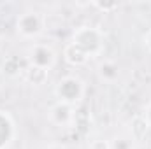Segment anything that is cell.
<instances>
[{
    "mask_svg": "<svg viewBox=\"0 0 151 149\" xmlns=\"http://www.w3.org/2000/svg\"><path fill=\"white\" fill-rule=\"evenodd\" d=\"M27 62H28V65H35V67L49 70L56 63V53L47 44H34L28 51Z\"/></svg>",
    "mask_w": 151,
    "mask_h": 149,
    "instance_id": "277c9868",
    "label": "cell"
},
{
    "mask_svg": "<svg viewBox=\"0 0 151 149\" xmlns=\"http://www.w3.org/2000/svg\"><path fill=\"white\" fill-rule=\"evenodd\" d=\"M99 75H100V79H104V81H107V82L116 81V79L119 77V67H118V63H114L111 60L102 62V63L99 65Z\"/></svg>",
    "mask_w": 151,
    "mask_h": 149,
    "instance_id": "9c48e42d",
    "label": "cell"
},
{
    "mask_svg": "<svg viewBox=\"0 0 151 149\" xmlns=\"http://www.w3.org/2000/svg\"><path fill=\"white\" fill-rule=\"evenodd\" d=\"M16 30L21 37L35 39L44 30V19L35 11H27V12L19 14L18 21H16Z\"/></svg>",
    "mask_w": 151,
    "mask_h": 149,
    "instance_id": "3957f363",
    "label": "cell"
},
{
    "mask_svg": "<svg viewBox=\"0 0 151 149\" xmlns=\"http://www.w3.org/2000/svg\"><path fill=\"white\" fill-rule=\"evenodd\" d=\"M142 119H144V123L148 125V128H151V102L146 105V109L142 112V116H141Z\"/></svg>",
    "mask_w": 151,
    "mask_h": 149,
    "instance_id": "5bb4252c",
    "label": "cell"
},
{
    "mask_svg": "<svg viewBox=\"0 0 151 149\" xmlns=\"http://www.w3.org/2000/svg\"><path fill=\"white\" fill-rule=\"evenodd\" d=\"M47 77H49V70L35 67V65H27V69L23 72V79L34 86H42L47 81Z\"/></svg>",
    "mask_w": 151,
    "mask_h": 149,
    "instance_id": "ba28073f",
    "label": "cell"
},
{
    "mask_svg": "<svg viewBox=\"0 0 151 149\" xmlns=\"http://www.w3.org/2000/svg\"><path fill=\"white\" fill-rule=\"evenodd\" d=\"M46 149H67V148L62 146V144H51V146H47Z\"/></svg>",
    "mask_w": 151,
    "mask_h": 149,
    "instance_id": "2e32d148",
    "label": "cell"
},
{
    "mask_svg": "<svg viewBox=\"0 0 151 149\" xmlns=\"http://www.w3.org/2000/svg\"><path fill=\"white\" fill-rule=\"evenodd\" d=\"M27 67L21 65V62L16 58V56H9L4 63H2V72L7 75V77H16V75L23 74Z\"/></svg>",
    "mask_w": 151,
    "mask_h": 149,
    "instance_id": "30bf717a",
    "label": "cell"
},
{
    "mask_svg": "<svg viewBox=\"0 0 151 149\" xmlns=\"http://www.w3.org/2000/svg\"><path fill=\"white\" fill-rule=\"evenodd\" d=\"M55 95H56L58 102H63V104H69L74 107L84 97V82L77 75H65L56 82Z\"/></svg>",
    "mask_w": 151,
    "mask_h": 149,
    "instance_id": "7a4b0ae2",
    "label": "cell"
},
{
    "mask_svg": "<svg viewBox=\"0 0 151 149\" xmlns=\"http://www.w3.org/2000/svg\"><path fill=\"white\" fill-rule=\"evenodd\" d=\"M70 42L79 46L88 56H97L104 49V34H102V30H99L95 27L83 25L72 32Z\"/></svg>",
    "mask_w": 151,
    "mask_h": 149,
    "instance_id": "6da1fadb",
    "label": "cell"
},
{
    "mask_svg": "<svg viewBox=\"0 0 151 149\" xmlns=\"http://www.w3.org/2000/svg\"><path fill=\"white\" fill-rule=\"evenodd\" d=\"M111 149H134V139L127 135H119L111 142Z\"/></svg>",
    "mask_w": 151,
    "mask_h": 149,
    "instance_id": "8fae6325",
    "label": "cell"
},
{
    "mask_svg": "<svg viewBox=\"0 0 151 149\" xmlns=\"http://www.w3.org/2000/svg\"><path fill=\"white\" fill-rule=\"evenodd\" d=\"M63 60H65L69 65H72V67H83V65L88 63L90 56H88L79 46H76L74 42H69V44L63 47Z\"/></svg>",
    "mask_w": 151,
    "mask_h": 149,
    "instance_id": "52a82bcc",
    "label": "cell"
},
{
    "mask_svg": "<svg viewBox=\"0 0 151 149\" xmlns=\"http://www.w3.org/2000/svg\"><path fill=\"white\" fill-rule=\"evenodd\" d=\"M76 114L74 107L63 102H56L51 109H49V121L56 126H69L74 121Z\"/></svg>",
    "mask_w": 151,
    "mask_h": 149,
    "instance_id": "5b68a950",
    "label": "cell"
},
{
    "mask_svg": "<svg viewBox=\"0 0 151 149\" xmlns=\"http://www.w3.org/2000/svg\"><path fill=\"white\" fill-rule=\"evenodd\" d=\"M144 44H146V47L150 49V53H151V28L146 32V35H144Z\"/></svg>",
    "mask_w": 151,
    "mask_h": 149,
    "instance_id": "9a60e30c",
    "label": "cell"
},
{
    "mask_svg": "<svg viewBox=\"0 0 151 149\" xmlns=\"http://www.w3.org/2000/svg\"><path fill=\"white\" fill-rule=\"evenodd\" d=\"M14 135H16V128L12 117L0 109V149L9 148L14 140Z\"/></svg>",
    "mask_w": 151,
    "mask_h": 149,
    "instance_id": "8992f818",
    "label": "cell"
},
{
    "mask_svg": "<svg viewBox=\"0 0 151 149\" xmlns=\"http://www.w3.org/2000/svg\"><path fill=\"white\" fill-rule=\"evenodd\" d=\"M90 149H111V142H107L106 139H95L90 144Z\"/></svg>",
    "mask_w": 151,
    "mask_h": 149,
    "instance_id": "4fadbf2b",
    "label": "cell"
},
{
    "mask_svg": "<svg viewBox=\"0 0 151 149\" xmlns=\"http://www.w3.org/2000/svg\"><path fill=\"white\" fill-rule=\"evenodd\" d=\"M91 5L95 7V9H99L100 12H113L116 11L118 7H119V2H114V0H109V2H102V0H95V2H91Z\"/></svg>",
    "mask_w": 151,
    "mask_h": 149,
    "instance_id": "7c38bea8",
    "label": "cell"
}]
</instances>
